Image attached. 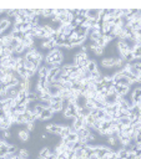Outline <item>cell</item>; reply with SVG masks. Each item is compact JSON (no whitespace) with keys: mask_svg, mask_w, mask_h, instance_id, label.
I'll use <instances>...</instances> for the list:
<instances>
[{"mask_svg":"<svg viewBox=\"0 0 141 159\" xmlns=\"http://www.w3.org/2000/svg\"><path fill=\"white\" fill-rule=\"evenodd\" d=\"M3 12H5V9H0V15H1Z\"/></svg>","mask_w":141,"mask_h":159,"instance_id":"cell-31","label":"cell"},{"mask_svg":"<svg viewBox=\"0 0 141 159\" xmlns=\"http://www.w3.org/2000/svg\"><path fill=\"white\" fill-rule=\"evenodd\" d=\"M24 20H25V16H21V15H16L14 18V23L13 24H23Z\"/></svg>","mask_w":141,"mask_h":159,"instance_id":"cell-23","label":"cell"},{"mask_svg":"<svg viewBox=\"0 0 141 159\" xmlns=\"http://www.w3.org/2000/svg\"><path fill=\"white\" fill-rule=\"evenodd\" d=\"M97 67H99V65L96 64V61L95 60H90V62H89V65H88V71L90 73H93V72H95V71H97Z\"/></svg>","mask_w":141,"mask_h":159,"instance_id":"cell-15","label":"cell"},{"mask_svg":"<svg viewBox=\"0 0 141 159\" xmlns=\"http://www.w3.org/2000/svg\"><path fill=\"white\" fill-rule=\"evenodd\" d=\"M45 129L49 134H54V136H60L61 129H63V125L55 124V123H49L45 125Z\"/></svg>","mask_w":141,"mask_h":159,"instance_id":"cell-1","label":"cell"},{"mask_svg":"<svg viewBox=\"0 0 141 159\" xmlns=\"http://www.w3.org/2000/svg\"><path fill=\"white\" fill-rule=\"evenodd\" d=\"M18 152V148H16V145L14 144H9V148H8V153H16Z\"/></svg>","mask_w":141,"mask_h":159,"instance_id":"cell-27","label":"cell"},{"mask_svg":"<svg viewBox=\"0 0 141 159\" xmlns=\"http://www.w3.org/2000/svg\"><path fill=\"white\" fill-rule=\"evenodd\" d=\"M25 129L29 132H32L35 129V123L34 122H29L28 124H25Z\"/></svg>","mask_w":141,"mask_h":159,"instance_id":"cell-25","label":"cell"},{"mask_svg":"<svg viewBox=\"0 0 141 159\" xmlns=\"http://www.w3.org/2000/svg\"><path fill=\"white\" fill-rule=\"evenodd\" d=\"M70 133H71V125H63V129H61L60 133V138H66Z\"/></svg>","mask_w":141,"mask_h":159,"instance_id":"cell-14","label":"cell"},{"mask_svg":"<svg viewBox=\"0 0 141 159\" xmlns=\"http://www.w3.org/2000/svg\"><path fill=\"white\" fill-rule=\"evenodd\" d=\"M10 41H11L10 34H3L1 36H0V46H3V47L9 46L10 45Z\"/></svg>","mask_w":141,"mask_h":159,"instance_id":"cell-8","label":"cell"},{"mask_svg":"<svg viewBox=\"0 0 141 159\" xmlns=\"http://www.w3.org/2000/svg\"><path fill=\"white\" fill-rule=\"evenodd\" d=\"M66 139H68L69 142H77L79 140V137H77V134H76L75 132H71L68 137H66Z\"/></svg>","mask_w":141,"mask_h":159,"instance_id":"cell-22","label":"cell"},{"mask_svg":"<svg viewBox=\"0 0 141 159\" xmlns=\"http://www.w3.org/2000/svg\"><path fill=\"white\" fill-rule=\"evenodd\" d=\"M0 159H5V157H0Z\"/></svg>","mask_w":141,"mask_h":159,"instance_id":"cell-33","label":"cell"},{"mask_svg":"<svg viewBox=\"0 0 141 159\" xmlns=\"http://www.w3.org/2000/svg\"><path fill=\"white\" fill-rule=\"evenodd\" d=\"M53 114H54V113L51 112L50 108H45V110L38 116V119H39V121H46V119H49V118H51Z\"/></svg>","mask_w":141,"mask_h":159,"instance_id":"cell-4","label":"cell"},{"mask_svg":"<svg viewBox=\"0 0 141 159\" xmlns=\"http://www.w3.org/2000/svg\"><path fill=\"white\" fill-rule=\"evenodd\" d=\"M16 99H18V103H21L26 99V91L23 90V91H19L18 96H16Z\"/></svg>","mask_w":141,"mask_h":159,"instance_id":"cell-18","label":"cell"},{"mask_svg":"<svg viewBox=\"0 0 141 159\" xmlns=\"http://www.w3.org/2000/svg\"><path fill=\"white\" fill-rule=\"evenodd\" d=\"M90 132H91L90 129L82 127V128H80V129H77V131H76V134H77V137H79V139H82V138H85Z\"/></svg>","mask_w":141,"mask_h":159,"instance_id":"cell-13","label":"cell"},{"mask_svg":"<svg viewBox=\"0 0 141 159\" xmlns=\"http://www.w3.org/2000/svg\"><path fill=\"white\" fill-rule=\"evenodd\" d=\"M16 154H18V157L20 159H30V153H29V150L28 149H19L18 152H16Z\"/></svg>","mask_w":141,"mask_h":159,"instance_id":"cell-12","label":"cell"},{"mask_svg":"<svg viewBox=\"0 0 141 159\" xmlns=\"http://www.w3.org/2000/svg\"><path fill=\"white\" fill-rule=\"evenodd\" d=\"M110 125H111V122H106V121H102V123H101V129H105V131H107V129L110 128Z\"/></svg>","mask_w":141,"mask_h":159,"instance_id":"cell-26","label":"cell"},{"mask_svg":"<svg viewBox=\"0 0 141 159\" xmlns=\"http://www.w3.org/2000/svg\"><path fill=\"white\" fill-rule=\"evenodd\" d=\"M126 159H138V158H136V156H135V154H134V153H132V152H130V153H129V154H127V157H126Z\"/></svg>","mask_w":141,"mask_h":159,"instance_id":"cell-29","label":"cell"},{"mask_svg":"<svg viewBox=\"0 0 141 159\" xmlns=\"http://www.w3.org/2000/svg\"><path fill=\"white\" fill-rule=\"evenodd\" d=\"M100 65L102 69H114V57H104L100 61Z\"/></svg>","mask_w":141,"mask_h":159,"instance_id":"cell-3","label":"cell"},{"mask_svg":"<svg viewBox=\"0 0 141 159\" xmlns=\"http://www.w3.org/2000/svg\"><path fill=\"white\" fill-rule=\"evenodd\" d=\"M11 124H10V121L9 118H6V117H4V118L0 119V131H8V129H10Z\"/></svg>","mask_w":141,"mask_h":159,"instance_id":"cell-9","label":"cell"},{"mask_svg":"<svg viewBox=\"0 0 141 159\" xmlns=\"http://www.w3.org/2000/svg\"><path fill=\"white\" fill-rule=\"evenodd\" d=\"M53 149L51 148H49V147H43L40 149V152H39V156L40 157H44V158H48V157H50L53 156Z\"/></svg>","mask_w":141,"mask_h":159,"instance_id":"cell-11","label":"cell"},{"mask_svg":"<svg viewBox=\"0 0 141 159\" xmlns=\"http://www.w3.org/2000/svg\"><path fill=\"white\" fill-rule=\"evenodd\" d=\"M129 153H130V152H127V150L124 149V148H120L118 152H116V154H118V158H119V159H126V157H127Z\"/></svg>","mask_w":141,"mask_h":159,"instance_id":"cell-19","label":"cell"},{"mask_svg":"<svg viewBox=\"0 0 141 159\" xmlns=\"http://www.w3.org/2000/svg\"><path fill=\"white\" fill-rule=\"evenodd\" d=\"M48 73H49V69L45 65H41L40 67H39V70H38V72H36V75H38V78H46Z\"/></svg>","mask_w":141,"mask_h":159,"instance_id":"cell-10","label":"cell"},{"mask_svg":"<svg viewBox=\"0 0 141 159\" xmlns=\"http://www.w3.org/2000/svg\"><path fill=\"white\" fill-rule=\"evenodd\" d=\"M51 10L53 9H43L41 16H44V18H51Z\"/></svg>","mask_w":141,"mask_h":159,"instance_id":"cell-24","label":"cell"},{"mask_svg":"<svg viewBox=\"0 0 141 159\" xmlns=\"http://www.w3.org/2000/svg\"><path fill=\"white\" fill-rule=\"evenodd\" d=\"M36 159H46V158H44V157H40V156H38V157H36Z\"/></svg>","mask_w":141,"mask_h":159,"instance_id":"cell-32","label":"cell"},{"mask_svg":"<svg viewBox=\"0 0 141 159\" xmlns=\"http://www.w3.org/2000/svg\"><path fill=\"white\" fill-rule=\"evenodd\" d=\"M24 69L25 70H31V71H35L36 72V70L34 69V64H32L31 61H26V60H24Z\"/></svg>","mask_w":141,"mask_h":159,"instance_id":"cell-20","label":"cell"},{"mask_svg":"<svg viewBox=\"0 0 141 159\" xmlns=\"http://www.w3.org/2000/svg\"><path fill=\"white\" fill-rule=\"evenodd\" d=\"M9 27H11V21L8 18L0 20V31L1 34H4V31H6Z\"/></svg>","mask_w":141,"mask_h":159,"instance_id":"cell-6","label":"cell"},{"mask_svg":"<svg viewBox=\"0 0 141 159\" xmlns=\"http://www.w3.org/2000/svg\"><path fill=\"white\" fill-rule=\"evenodd\" d=\"M132 55H134L135 60H138V58H141V47H139V46H136V47L132 50Z\"/></svg>","mask_w":141,"mask_h":159,"instance_id":"cell-21","label":"cell"},{"mask_svg":"<svg viewBox=\"0 0 141 159\" xmlns=\"http://www.w3.org/2000/svg\"><path fill=\"white\" fill-rule=\"evenodd\" d=\"M50 110H51V112L54 114L55 113H61L63 112V103H61V101H57V102H55L54 104H51L50 106Z\"/></svg>","mask_w":141,"mask_h":159,"instance_id":"cell-7","label":"cell"},{"mask_svg":"<svg viewBox=\"0 0 141 159\" xmlns=\"http://www.w3.org/2000/svg\"><path fill=\"white\" fill-rule=\"evenodd\" d=\"M3 137L4 139H9V138H11V132L8 129V131H3Z\"/></svg>","mask_w":141,"mask_h":159,"instance_id":"cell-28","label":"cell"},{"mask_svg":"<svg viewBox=\"0 0 141 159\" xmlns=\"http://www.w3.org/2000/svg\"><path fill=\"white\" fill-rule=\"evenodd\" d=\"M18 93H19V90H18V87H16V86L9 87V88H8V91L5 92V97H6V99H8V98H16Z\"/></svg>","mask_w":141,"mask_h":159,"instance_id":"cell-5","label":"cell"},{"mask_svg":"<svg viewBox=\"0 0 141 159\" xmlns=\"http://www.w3.org/2000/svg\"><path fill=\"white\" fill-rule=\"evenodd\" d=\"M99 16V9H88V19H97Z\"/></svg>","mask_w":141,"mask_h":159,"instance_id":"cell-16","label":"cell"},{"mask_svg":"<svg viewBox=\"0 0 141 159\" xmlns=\"http://www.w3.org/2000/svg\"><path fill=\"white\" fill-rule=\"evenodd\" d=\"M0 57H3V46H0Z\"/></svg>","mask_w":141,"mask_h":159,"instance_id":"cell-30","label":"cell"},{"mask_svg":"<svg viewBox=\"0 0 141 159\" xmlns=\"http://www.w3.org/2000/svg\"><path fill=\"white\" fill-rule=\"evenodd\" d=\"M26 101H28V102H35V101H38V96H36V93H35L34 91L26 92Z\"/></svg>","mask_w":141,"mask_h":159,"instance_id":"cell-17","label":"cell"},{"mask_svg":"<svg viewBox=\"0 0 141 159\" xmlns=\"http://www.w3.org/2000/svg\"><path fill=\"white\" fill-rule=\"evenodd\" d=\"M18 138L21 143H26V142L30 140V132L26 131L25 128L23 129H19L18 131Z\"/></svg>","mask_w":141,"mask_h":159,"instance_id":"cell-2","label":"cell"},{"mask_svg":"<svg viewBox=\"0 0 141 159\" xmlns=\"http://www.w3.org/2000/svg\"><path fill=\"white\" fill-rule=\"evenodd\" d=\"M1 35H3V34H1V31H0V36H1Z\"/></svg>","mask_w":141,"mask_h":159,"instance_id":"cell-34","label":"cell"}]
</instances>
